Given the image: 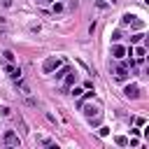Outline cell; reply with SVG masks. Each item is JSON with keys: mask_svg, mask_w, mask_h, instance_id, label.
I'll use <instances>...</instances> for the list:
<instances>
[{"mask_svg": "<svg viewBox=\"0 0 149 149\" xmlns=\"http://www.w3.org/2000/svg\"><path fill=\"white\" fill-rule=\"evenodd\" d=\"M121 23H123V26H130V28H135V30H140V28L144 26L135 14H123V16H121Z\"/></svg>", "mask_w": 149, "mask_h": 149, "instance_id": "obj_1", "label": "cell"}, {"mask_svg": "<svg viewBox=\"0 0 149 149\" xmlns=\"http://www.w3.org/2000/svg\"><path fill=\"white\" fill-rule=\"evenodd\" d=\"M61 63H63V61H61L58 56H51V58H47V61L42 63V70H44V72L49 74V72H54V70H56V68H58Z\"/></svg>", "mask_w": 149, "mask_h": 149, "instance_id": "obj_2", "label": "cell"}, {"mask_svg": "<svg viewBox=\"0 0 149 149\" xmlns=\"http://www.w3.org/2000/svg\"><path fill=\"white\" fill-rule=\"evenodd\" d=\"M5 72H7L16 84L21 81V68H19V65H14V63H5Z\"/></svg>", "mask_w": 149, "mask_h": 149, "instance_id": "obj_3", "label": "cell"}, {"mask_svg": "<svg viewBox=\"0 0 149 149\" xmlns=\"http://www.w3.org/2000/svg\"><path fill=\"white\" fill-rule=\"evenodd\" d=\"M2 142H5L7 147H19V144H21V140H19V135H16L14 130H5V135H2Z\"/></svg>", "mask_w": 149, "mask_h": 149, "instance_id": "obj_4", "label": "cell"}, {"mask_svg": "<svg viewBox=\"0 0 149 149\" xmlns=\"http://www.w3.org/2000/svg\"><path fill=\"white\" fill-rule=\"evenodd\" d=\"M61 81H63V88H70L72 84H77V72H74V70L70 68V70L65 72V77H63Z\"/></svg>", "mask_w": 149, "mask_h": 149, "instance_id": "obj_5", "label": "cell"}, {"mask_svg": "<svg viewBox=\"0 0 149 149\" xmlns=\"http://www.w3.org/2000/svg\"><path fill=\"white\" fill-rule=\"evenodd\" d=\"M114 77H116L119 81L128 79V63H119V65H116V70H114Z\"/></svg>", "mask_w": 149, "mask_h": 149, "instance_id": "obj_6", "label": "cell"}, {"mask_svg": "<svg viewBox=\"0 0 149 149\" xmlns=\"http://www.w3.org/2000/svg\"><path fill=\"white\" fill-rule=\"evenodd\" d=\"M123 93H126V98L137 100V98H140V86H137V84H128V86L123 88Z\"/></svg>", "mask_w": 149, "mask_h": 149, "instance_id": "obj_7", "label": "cell"}, {"mask_svg": "<svg viewBox=\"0 0 149 149\" xmlns=\"http://www.w3.org/2000/svg\"><path fill=\"white\" fill-rule=\"evenodd\" d=\"M112 56H114L116 61H123V56H126V47H121V44H114V47H112Z\"/></svg>", "mask_w": 149, "mask_h": 149, "instance_id": "obj_8", "label": "cell"}, {"mask_svg": "<svg viewBox=\"0 0 149 149\" xmlns=\"http://www.w3.org/2000/svg\"><path fill=\"white\" fill-rule=\"evenodd\" d=\"M84 114H86V119H88V116H95V114H100V109H98L95 105H84Z\"/></svg>", "mask_w": 149, "mask_h": 149, "instance_id": "obj_9", "label": "cell"}, {"mask_svg": "<svg viewBox=\"0 0 149 149\" xmlns=\"http://www.w3.org/2000/svg\"><path fill=\"white\" fill-rule=\"evenodd\" d=\"M133 54H135V56H137V61L142 63V61H144V56H147V49L140 44V47H135V49H133Z\"/></svg>", "mask_w": 149, "mask_h": 149, "instance_id": "obj_10", "label": "cell"}, {"mask_svg": "<svg viewBox=\"0 0 149 149\" xmlns=\"http://www.w3.org/2000/svg\"><path fill=\"white\" fill-rule=\"evenodd\" d=\"M2 61H5V63H14V61H16L14 51H12V49H5V51H2Z\"/></svg>", "mask_w": 149, "mask_h": 149, "instance_id": "obj_11", "label": "cell"}, {"mask_svg": "<svg viewBox=\"0 0 149 149\" xmlns=\"http://www.w3.org/2000/svg\"><path fill=\"white\" fill-rule=\"evenodd\" d=\"M142 40H144V33H135V35H130V42H133V44H140Z\"/></svg>", "mask_w": 149, "mask_h": 149, "instance_id": "obj_12", "label": "cell"}, {"mask_svg": "<svg viewBox=\"0 0 149 149\" xmlns=\"http://www.w3.org/2000/svg\"><path fill=\"white\" fill-rule=\"evenodd\" d=\"M68 70H70V68H68V65H63V68H61V70L56 72V81H61V79L65 77V72H68Z\"/></svg>", "mask_w": 149, "mask_h": 149, "instance_id": "obj_13", "label": "cell"}, {"mask_svg": "<svg viewBox=\"0 0 149 149\" xmlns=\"http://www.w3.org/2000/svg\"><path fill=\"white\" fill-rule=\"evenodd\" d=\"M114 142H116L119 147H128V137H123V135H119V137H114Z\"/></svg>", "mask_w": 149, "mask_h": 149, "instance_id": "obj_14", "label": "cell"}, {"mask_svg": "<svg viewBox=\"0 0 149 149\" xmlns=\"http://www.w3.org/2000/svg\"><path fill=\"white\" fill-rule=\"evenodd\" d=\"M98 133H100L102 137H107V135H109V128H105V126H100V128H98Z\"/></svg>", "mask_w": 149, "mask_h": 149, "instance_id": "obj_15", "label": "cell"}, {"mask_svg": "<svg viewBox=\"0 0 149 149\" xmlns=\"http://www.w3.org/2000/svg\"><path fill=\"white\" fill-rule=\"evenodd\" d=\"M135 126L142 128V126H144V116H137V119H135Z\"/></svg>", "mask_w": 149, "mask_h": 149, "instance_id": "obj_16", "label": "cell"}, {"mask_svg": "<svg viewBox=\"0 0 149 149\" xmlns=\"http://www.w3.org/2000/svg\"><path fill=\"white\" fill-rule=\"evenodd\" d=\"M112 40H114V42H119V40H121V33H119V30H114V35H112Z\"/></svg>", "mask_w": 149, "mask_h": 149, "instance_id": "obj_17", "label": "cell"}]
</instances>
